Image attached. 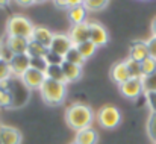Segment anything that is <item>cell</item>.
Masks as SVG:
<instances>
[{"label": "cell", "mask_w": 156, "mask_h": 144, "mask_svg": "<svg viewBox=\"0 0 156 144\" xmlns=\"http://www.w3.org/2000/svg\"><path fill=\"white\" fill-rule=\"evenodd\" d=\"M141 81H143V88H144V93H149V91H156V73L150 74V76L143 77Z\"/></svg>", "instance_id": "f1b7e54d"}, {"label": "cell", "mask_w": 156, "mask_h": 144, "mask_svg": "<svg viewBox=\"0 0 156 144\" xmlns=\"http://www.w3.org/2000/svg\"><path fill=\"white\" fill-rule=\"evenodd\" d=\"M35 24L23 14H14L6 21V35L8 37H21V38H32Z\"/></svg>", "instance_id": "3957f363"}, {"label": "cell", "mask_w": 156, "mask_h": 144, "mask_svg": "<svg viewBox=\"0 0 156 144\" xmlns=\"http://www.w3.org/2000/svg\"><path fill=\"white\" fill-rule=\"evenodd\" d=\"M55 6L61 8V9H68V0H52Z\"/></svg>", "instance_id": "e575fe53"}, {"label": "cell", "mask_w": 156, "mask_h": 144, "mask_svg": "<svg viewBox=\"0 0 156 144\" xmlns=\"http://www.w3.org/2000/svg\"><path fill=\"white\" fill-rule=\"evenodd\" d=\"M146 129H147V135L149 138L156 143V114L150 112L149 118H147V124H146Z\"/></svg>", "instance_id": "4316f807"}, {"label": "cell", "mask_w": 156, "mask_h": 144, "mask_svg": "<svg viewBox=\"0 0 156 144\" xmlns=\"http://www.w3.org/2000/svg\"><path fill=\"white\" fill-rule=\"evenodd\" d=\"M155 144H156V143H155Z\"/></svg>", "instance_id": "b9f144b4"}, {"label": "cell", "mask_w": 156, "mask_h": 144, "mask_svg": "<svg viewBox=\"0 0 156 144\" xmlns=\"http://www.w3.org/2000/svg\"><path fill=\"white\" fill-rule=\"evenodd\" d=\"M12 76L14 74H12V70H11V64L3 61V59H0V82L9 81Z\"/></svg>", "instance_id": "83f0119b"}, {"label": "cell", "mask_w": 156, "mask_h": 144, "mask_svg": "<svg viewBox=\"0 0 156 144\" xmlns=\"http://www.w3.org/2000/svg\"><path fill=\"white\" fill-rule=\"evenodd\" d=\"M74 47L79 50V53L85 58V59H88V58H91L94 53H96V50H97V46L93 43V41H85V43H80V44H77V46H74Z\"/></svg>", "instance_id": "cb8c5ba5"}, {"label": "cell", "mask_w": 156, "mask_h": 144, "mask_svg": "<svg viewBox=\"0 0 156 144\" xmlns=\"http://www.w3.org/2000/svg\"><path fill=\"white\" fill-rule=\"evenodd\" d=\"M87 9L83 8V5H77L68 9V20L71 21V24H80L87 21Z\"/></svg>", "instance_id": "ac0fdd59"}, {"label": "cell", "mask_w": 156, "mask_h": 144, "mask_svg": "<svg viewBox=\"0 0 156 144\" xmlns=\"http://www.w3.org/2000/svg\"><path fill=\"white\" fill-rule=\"evenodd\" d=\"M44 74H46L47 79L67 84V79H65V76H64V71H62V67H61V65H47Z\"/></svg>", "instance_id": "d6986e66"}, {"label": "cell", "mask_w": 156, "mask_h": 144, "mask_svg": "<svg viewBox=\"0 0 156 144\" xmlns=\"http://www.w3.org/2000/svg\"><path fill=\"white\" fill-rule=\"evenodd\" d=\"M70 144H77V143H74V141H73V143H70Z\"/></svg>", "instance_id": "ab89813d"}, {"label": "cell", "mask_w": 156, "mask_h": 144, "mask_svg": "<svg viewBox=\"0 0 156 144\" xmlns=\"http://www.w3.org/2000/svg\"><path fill=\"white\" fill-rule=\"evenodd\" d=\"M23 135L21 132L9 124H0V144H21Z\"/></svg>", "instance_id": "ba28073f"}, {"label": "cell", "mask_w": 156, "mask_h": 144, "mask_svg": "<svg viewBox=\"0 0 156 144\" xmlns=\"http://www.w3.org/2000/svg\"><path fill=\"white\" fill-rule=\"evenodd\" d=\"M74 143L77 144H97L99 143V132L94 128L80 129L74 134Z\"/></svg>", "instance_id": "9a60e30c"}, {"label": "cell", "mask_w": 156, "mask_h": 144, "mask_svg": "<svg viewBox=\"0 0 156 144\" xmlns=\"http://www.w3.org/2000/svg\"><path fill=\"white\" fill-rule=\"evenodd\" d=\"M47 52H49V49L47 47H44V46H41L40 43H37V41L30 40L26 53H27L30 58H38V56H46V55H47Z\"/></svg>", "instance_id": "44dd1931"}, {"label": "cell", "mask_w": 156, "mask_h": 144, "mask_svg": "<svg viewBox=\"0 0 156 144\" xmlns=\"http://www.w3.org/2000/svg\"><path fill=\"white\" fill-rule=\"evenodd\" d=\"M11 3V0H0V8H6Z\"/></svg>", "instance_id": "74e56055"}, {"label": "cell", "mask_w": 156, "mask_h": 144, "mask_svg": "<svg viewBox=\"0 0 156 144\" xmlns=\"http://www.w3.org/2000/svg\"><path fill=\"white\" fill-rule=\"evenodd\" d=\"M96 120V112L87 103H73L65 109V123L74 132L91 128Z\"/></svg>", "instance_id": "6da1fadb"}, {"label": "cell", "mask_w": 156, "mask_h": 144, "mask_svg": "<svg viewBox=\"0 0 156 144\" xmlns=\"http://www.w3.org/2000/svg\"><path fill=\"white\" fill-rule=\"evenodd\" d=\"M90 41H93L97 47H103L109 41L108 31L102 23L99 21H91L90 23Z\"/></svg>", "instance_id": "52a82bcc"}, {"label": "cell", "mask_w": 156, "mask_h": 144, "mask_svg": "<svg viewBox=\"0 0 156 144\" xmlns=\"http://www.w3.org/2000/svg\"><path fill=\"white\" fill-rule=\"evenodd\" d=\"M38 91H40V96L44 103H47L50 106H58L64 102V99L67 96V84L46 79Z\"/></svg>", "instance_id": "7a4b0ae2"}, {"label": "cell", "mask_w": 156, "mask_h": 144, "mask_svg": "<svg viewBox=\"0 0 156 144\" xmlns=\"http://www.w3.org/2000/svg\"><path fill=\"white\" fill-rule=\"evenodd\" d=\"M124 62H126V67H127V71H129V76H130V77L143 79L141 62H136V61H133V59H130V58H126Z\"/></svg>", "instance_id": "7402d4cb"}, {"label": "cell", "mask_w": 156, "mask_h": 144, "mask_svg": "<svg viewBox=\"0 0 156 144\" xmlns=\"http://www.w3.org/2000/svg\"><path fill=\"white\" fill-rule=\"evenodd\" d=\"M61 67H62L64 76H65V79H67V84H70V82H77V81L82 77V74H83V70H82L80 65H76V64H71V62L64 61V62L61 64Z\"/></svg>", "instance_id": "e0dca14e"}, {"label": "cell", "mask_w": 156, "mask_h": 144, "mask_svg": "<svg viewBox=\"0 0 156 144\" xmlns=\"http://www.w3.org/2000/svg\"><path fill=\"white\" fill-rule=\"evenodd\" d=\"M64 61H67V62H71V64H76V65H80V67H82V65L85 64V61H87V59L79 53V50H77V49L73 46V47L67 52V55L64 56Z\"/></svg>", "instance_id": "603a6c76"}, {"label": "cell", "mask_w": 156, "mask_h": 144, "mask_svg": "<svg viewBox=\"0 0 156 144\" xmlns=\"http://www.w3.org/2000/svg\"><path fill=\"white\" fill-rule=\"evenodd\" d=\"M47 0H34V5H41V3H46Z\"/></svg>", "instance_id": "f35d334b"}, {"label": "cell", "mask_w": 156, "mask_h": 144, "mask_svg": "<svg viewBox=\"0 0 156 144\" xmlns=\"http://www.w3.org/2000/svg\"><path fill=\"white\" fill-rule=\"evenodd\" d=\"M44 58H46V61H47L49 65H61V64L64 62V56L55 53V52H52V50H49L47 55H46Z\"/></svg>", "instance_id": "4dcf8cb0"}, {"label": "cell", "mask_w": 156, "mask_h": 144, "mask_svg": "<svg viewBox=\"0 0 156 144\" xmlns=\"http://www.w3.org/2000/svg\"><path fill=\"white\" fill-rule=\"evenodd\" d=\"M141 71H143V77L156 73V59L150 58V56H149L147 59H144V61L141 62Z\"/></svg>", "instance_id": "484cf974"}, {"label": "cell", "mask_w": 156, "mask_h": 144, "mask_svg": "<svg viewBox=\"0 0 156 144\" xmlns=\"http://www.w3.org/2000/svg\"><path fill=\"white\" fill-rule=\"evenodd\" d=\"M71 47H73V43H71L68 34H55L53 41H52V44H50V49H49V50H52V52L61 55V56H65L67 52Z\"/></svg>", "instance_id": "8fae6325"}, {"label": "cell", "mask_w": 156, "mask_h": 144, "mask_svg": "<svg viewBox=\"0 0 156 144\" xmlns=\"http://www.w3.org/2000/svg\"><path fill=\"white\" fill-rule=\"evenodd\" d=\"M53 37H55V34H53L49 27H46V26H35L30 40L40 43V44L44 46V47L50 49V44H52V41H53Z\"/></svg>", "instance_id": "5bb4252c"}, {"label": "cell", "mask_w": 156, "mask_h": 144, "mask_svg": "<svg viewBox=\"0 0 156 144\" xmlns=\"http://www.w3.org/2000/svg\"><path fill=\"white\" fill-rule=\"evenodd\" d=\"M146 43H147V49H149V55H150V58L156 59V37L155 35H152Z\"/></svg>", "instance_id": "836d02e7"}, {"label": "cell", "mask_w": 156, "mask_h": 144, "mask_svg": "<svg viewBox=\"0 0 156 144\" xmlns=\"http://www.w3.org/2000/svg\"><path fill=\"white\" fill-rule=\"evenodd\" d=\"M150 29H152V35L156 37V17L152 20V24H150Z\"/></svg>", "instance_id": "8d00e7d4"}, {"label": "cell", "mask_w": 156, "mask_h": 144, "mask_svg": "<svg viewBox=\"0 0 156 144\" xmlns=\"http://www.w3.org/2000/svg\"><path fill=\"white\" fill-rule=\"evenodd\" d=\"M96 120L99 121L100 128L105 129H115L121 123V112L114 105H105L96 114Z\"/></svg>", "instance_id": "277c9868"}, {"label": "cell", "mask_w": 156, "mask_h": 144, "mask_svg": "<svg viewBox=\"0 0 156 144\" xmlns=\"http://www.w3.org/2000/svg\"><path fill=\"white\" fill-rule=\"evenodd\" d=\"M149 55V49H147V43L143 40H135L132 41L130 47H129V56L130 59L136 61V62H143L144 59H147Z\"/></svg>", "instance_id": "7c38bea8"}, {"label": "cell", "mask_w": 156, "mask_h": 144, "mask_svg": "<svg viewBox=\"0 0 156 144\" xmlns=\"http://www.w3.org/2000/svg\"><path fill=\"white\" fill-rule=\"evenodd\" d=\"M14 3L18 5V6L27 8V6H32V5H34V0H14Z\"/></svg>", "instance_id": "d590c367"}, {"label": "cell", "mask_w": 156, "mask_h": 144, "mask_svg": "<svg viewBox=\"0 0 156 144\" xmlns=\"http://www.w3.org/2000/svg\"><path fill=\"white\" fill-rule=\"evenodd\" d=\"M9 64H11L12 74L17 76V77H21V76L30 68V56H29L27 53L14 55L12 59L9 61Z\"/></svg>", "instance_id": "9c48e42d"}, {"label": "cell", "mask_w": 156, "mask_h": 144, "mask_svg": "<svg viewBox=\"0 0 156 144\" xmlns=\"http://www.w3.org/2000/svg\"><path fill=\"white\" fill-rule=\"evenodd\" d=\"M109 0H83V8L90 12H99L103 11L105 8L108 6Z\"/></svg>", "instance_id": "d4e9b609"}, {"label": "cell", "mask_w": 156, "mask_h": 144, "mask_svg": "<svg viewBox=\"0 0 156 144\" xmlns=\"http://www.w3.org/2000/svg\"><path fill=\"white\" fill-rule=\"evenodd\" d=\"M68 37H70L73 46H77V44H80V43L88 41V40H90V23L85 21V23L71 26V29H70V32H68Z\"/></svg>", "instance_id": "30bf717a"}, {"label": "cell", "mask_w": 156, "mask_h": 144, "mask_svg": "<svg viewBox=\"0 0 156 144\" xmlns=\"http://www.w3.org/2000/svg\"><path fill=\"white\" fill-rule=\"evenodd\" d=\"M118 90H120L121 96L129 99V100H136L138 97L144 93L143 81H141V79H135V77H130V79L126 81L124 84L118 85Z\"/></svg>", "instance_id": "5b68a950"}, {"label": "cell", "mask_w": 156, "mask_h": 144, "mask_svg": "<svg viewBox=\"0 0 156 144\" xmlns=\"http://www.w3.org/2000/svg\"><path fill=\"white\" fill-rule=\"evenodd\" d=\"M82 2H83V0H82Z\"/></svg>", "instance_id": "60d3db41"}, {"label": "cell", "mask_w": 156, "mask_h": 144, "mask_svg": "<svg viewBox=\"0 0 156 144\" xmlns=\"http://www.w3.org/2000/svg\"><path fill=\"white\" fill-rule=\"evenodd\" d=\"M111 79H112L117 85H121V84H124L126 81L130 79L124 59H123V61H117V62L111 67Z\"/></svg>", "instance_id": "4fadbf2b"}, {"label": "cell", "mask_w": 156, "mask_h": 144, "mask_svg": "<svg viewBox=\"0 0 156 144\" xmlns=\"http://www.w3.org/2000/svg\"><path fill=\"white\" fill-rule=\"evenodd\" d=\"M144 96H146V102H147V106H149L150 112L156 114V91L144 93Z\"/></svg>", "instance_id": "d6a6232c"}, {"label": "cell", "mask_w": 156, "mask_h": 144, "mask_svg": "<svg viewBox=\"0 0 156 144\" xmlns=\"http://www.w3.org/2000/svg\"><path fill=\"white\" fill-rule=\"evenodd\" d=\"M0 108H12V96L8 88V81L0 82Z\"/></svg>", "instance_id": "ffe728a7"}, {"label": "cell", "mask_w": 156, "mask_h": 144, "mask_svg": "<svg viewBox=\"0 0 156 144\" xmlns=\"http://www.w3.org/2000/svg\"><path fill=\"white\" fill-rule=\"evenodd\" d=\"M47 61L44 56H38V58H30V68H35V70H40V71H46L47 68Z\"/></svg>", "instance_id": "f546056e"}, {"label": "cell", "mask_w": 156, "mask_h": 144, "mask_svg": "<svg viewBox=\"0 0 156 144\" xmlns=\"http://www.w3.org/2000/svg\"><path fill=\"white\" fill-rule=\"evenodd\" d=\"M5 41L8 44L9 50L14 53V55H23L27 52V46H29V41L27 38H21V37H5Z\"/></svg>", "instance_id": "2e32d148"}, {"label": "cell", "mask_w": 156, "mask_h": 144, "mask_svg": "<svg viewBox=\"0 0 156 144\" xmlns=\"http://www.w3.org/2000/svg\"><path fill=\"white\" fill-rule=\"evenodd\" d=\"M46 79H47L46 74L43 71H40V70H35V68H29L20 77V81L23 82V85L26 88H29V90H40Z\"/></svg>", "instance_id": "8992f818"}, {"label": "cell", "mask_w": 156, "mask_h": 144, "mask_svg": "<svg viewBox=\"0 0 156 144\" xmlns=\"http://www.w3.org/2000/svg\"><path fill=\"white\" fill-rule=\"evenodd\" d=\"M12 56H14V53L9 50L8 44H6V41H5V40H0V59L9 62V61L12 59Z\"/></svg>", "instance_id": "1f68e13d"}]
</instances>
